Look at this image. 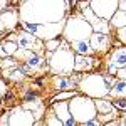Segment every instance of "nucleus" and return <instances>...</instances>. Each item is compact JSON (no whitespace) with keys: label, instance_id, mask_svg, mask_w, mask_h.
Instances as JSON below:
<instances>
[{"label":"nucleus","instance_id":"nucleus-35","mask_svg":"<svg viewBox=\"0 0 126 126\" xmlns=\"http://www.w3.org/2000/svg\"><path fill=\"white\" fill-rule=\"evenodd\" d=\"M118 10H123V12H126V0H119V5H118Z\"/></svg>","mask_w":126,"mask_h":126},{"label":"nucleus","instance_id":"nucleus-5","mask_svg":"<svg viewBox=\"0 0 126 126\" xmlns=\"http://www.w3.org/2000/svg\"><path fill=\"white\" fill-rule=\"evenodd\" d=\"M64 25H66L64 19L59 20V22H47V24H35V22L20 20V27L24 30H27V32H30V34H34L40 40H49V39L62 35Z\"/></svg>","mask_w":126,"mask_h":126},{"label":"nucleus","instance_id":"nucleus-25","mask_svg":"<svg viewBox=\"0 0 126 126\" xmlns=\"http://www.w3.org/2000/svg\"><path fill=\"white\" fill-rule=\"evenodd\" d=\"M114 118H118L116 109H113V111H109V113H103V116H99V121H101V125H106L108 121H111V119H114Z\"/></svg>","mask_w":126,"mask_h":126},{"label":"nucleus","instance_id":"nucleus-36","mask_svg":"<svg viewBox=\"0 0 126 126\" xmlns=\"http://www.w3.org/2000/svg\"><path fill=\"white\" fill-rule=\"evenodd\" d=\"M7 2H9V0H0V12L7 7Z\"/></svg>","mask_w":126,"mask_h":126},{"label":"nucleus","instance_id":"nucleus-7","mask_svg":"<svg viewBox=\"0 0 126 126\" xmlns=\"http://www.w3.org/2000/svg\"><path fill=\"white\" fill-rule=\"evenodd\" d=\"M79 7H81V10H82V17L93 25L94 32H104V34H109V27H111L109 20L101 19L99 15H96L94 10L89 7V2H82V3H79Z\"/></svg>","mask_w":126,"mask_h":126},{"label":"nucleus","instance_id":"nucleus-18","mask_svg":"<svg viewBox=\"0 0 126 126\" xmlns=\"http://www.w3.org/2000/svg\"><path fill=\"white\" fill-rule=\"evenodd\" d=\"M109 24H111L113 27H116V29L125 27L126 25V12H123V10H116V12L113 14V17L109 19Z\"/></svg>","mask_w":126,"mask_h":126},{"label":"nucleus","instance_id":"nucleus-14","mask_svg":"<svg viewBox=\"0 0 126 126\" xmlns=\"http://www.w3.org/2000/svg\"><path fill=\"white\" fill-rule=\"evenodd\" d=\"M109 96L113 97H126V79H116L109 87Z\"/></svg>","mask_w":126,"mask_h":126},{"label":"nucleus","instance_id":"nucleus-30","mask_svg":"<svg viewBox=\"0 0 126 126\" xmlns=\"http://www.w3.org/2000/svg\"><path fill=\"white\" fill-rule=\"evenodd\" d=\"M99 125H101V121H99V119H96V118L87 119L86 123H84V126H99Z\"/></svg>","mask_w":126,"mask_h":126},{"label":"nucleus","instance_id":"nucleus-16","mask_svg":"<svg viewBox=\"0 0 126 126\" xmlns=\"http://www.w3.org/2000/svg\"><path fill=\"white\" fill-rule=\"evenodd\" d=\"M27 66H29L32 71H37L39 67H42V64H44V59H42V56H40V52H32L30 50L29 56L25 57V61H24Z\"/></svg>","mask_w":126,"mask_h":126},{"label":"nucleus","instance_id":"nucleus-13","mask_svg":"<svg viewBox=\"0 0 126 126\" xmlns=\"http://www.w3.org/2000/svg\"><path fill=\"white\" fill-rule=\"evenodd\" d=\"M71 49H72L76 54H84V56H91V54L94 52V49L91 47L89 39H86V40H74V42H71Z\"/></svg>","mask_w":126,"mask_h":126},{"label":"nucleus","instance_id":"nucleus-23","mask_svg":"<svg viewBox=\"0 0 126 126\" xmlns=\"http://www.w3.org/2000/svg\"><path fill=\"white\" fill-rule=\"evenodd\" d=\"M76 94H78L76 91H62V93H57L54 96V101H67L71 97H74Z\"/></svg>","mask_w":126,"mask_h":126},{"label":"nucleus","instance_id":"nucleus-8","mask_svg":"<svg viewBox=\"0 0 126 126\" xmlns=\"http://www.w3.org/2000/svg\"><path fill=\"white\" fill-rule=\"evenodd\" d=\"M119 0H89V7L94 10V14L101 19L109 20L113 14L118 10Z\"/></svg>","mask_w":126,"mask_h":126},{"label":"nucleus","instance_id":"nucleus-10","mask_svg":"<svg viewBox=\"0 0 126 126\" xmlns=\"http://www.w3.org/2000/svg\"><path fill=\"white\" fill-rule=\"evenodd\" d=\"M0 20H2V24L5 25V29L14 30L20 24V14H19V10L14 9V7H5V9L0 12Z\"/></svg>","mask_w":126,"mask_h":126},{"label":"nucleus","instance_id":"nucleus-15","mask_svg":"<svg viewBox=\"0 0 126 126\" xmlns=\"http://www.w3.org/2000/svg\"><path fill=\"white\" fill-rule=\"evenodd\" d=\"M54 113L57 114L62 121H66V119H69V118L72 116L71 114V111H69V99L67 101H59V103H54Z\"/></svg>","mask_w":126,"mask_h":126},{"label":"nucleus","instance_id":"nucleus-24","mask_svg":"<svg viewBox=\"0 0 126 126\" xmlns=\"http://www.w3.org/2000/svg\"><path fill=\"white\" fill-rule=\"evenodd\" d=\"M24 76H25V72H24L19 66H15V67L10 71L9 79H12V81H22V79H24Z\"/></svg>","mask_w":126,"mask_h":126},{"label":"nucleus","instance_id":"nucleus-32","mask_svg":"<svg viewBox=\"0 0 126 126\" xmlns=\"http://www.w3.org/2000/svg\"><path fill=\"white\" fill-rule=\"evenodd\" d=\"M119 79H126V66L125 67H119L118 69V74H116Z\"/></svg>","mask_w":126,"mask_h":126},{"label":"nucleus","instance_id":"nucleus-11","mask_svg":"<svg viewBox=\"0 0 126 126\" xmlns=\"http://www.w3.org/2000/svg\"><path fill=\"white\" fill-rule=\"evenodd\" d=\"M89 42H91V47L94 49V52H106L109 47V37L104 32H93L89 37Z\"/></svg>","mask_w":126,"mask_h":126},{"label":"nucleus","instance_id":"nucleus-17","mask_svg":"<svg viewBox=\"0 0 126 126\" xmlns=\"http://www.w3.org/2000/svg\"><path fill=\"white\" fill-rule=\"evenodd\" d=\"M111 64H114L118 69L119 67H125L126 66V47H119L113 52V56L109 59Z\"/></svg>","mask_w":126,"mask_h":126},{"label":"nucleus","instance_id":"nucleus-27","mask_svg":"<svg viewBox=\"0 0 126 126\" xmlns=\"http://www.w3.org/2000/svg\"><path fill=\"white\" fill-rule=\"evenodd\" d=\"M113 104L116 109H121V111H126V99L125 97H114Z\"/></svg>","mask_w":126,"mask_h":126},{"label":"nucleus","instance_id":"nucleus-2","mask_svg":"<svg viewBox=\"0 0 126 126\" xmlns=\"http://www.w3.org/2000/svg\"><path fill=\"white\" fill-rule=\"evenodd\" d=\"M69 111L76 118L79 125H84L87 119H93L97 116L96 103L93 101L91 96L86 94H76L74 97L69 99Z\"/></svg>","mask_w":126,"mask_h":126},{"label":"nucleus","instance_id":"nucleus-12","mask_svg":"<svg viewBox=\"0 0 126 126\" xmlns=\"http://www.w3.org/2000/svg\"><path fill=\"white\" fill-rule=\"evenodd\" d=\"M94 66H96V61L91 57V56L76 54V57H74V71L84 72V71H91Z\"/></svg>","mask_w":126,"mask_h":126},{"label":"nucleus","instance_id":"nucleus-9","mask_svg":"<svg viewBox=\"0 0 126 126\" xmlns=\"http://www.w3.org/2000/svg\"><path fill=\"white\" fill-rule=\"evenodd\" d=\"M34 123H35V116L27 108L20 106V108H14L10 111L9 125H34Z\"/></svg>","mask_w":126,"mask_h":126},{"label":"nucleus","instance_id":"nucleus-4","mask_svg":"<svg viewBox=\"0 0 126 126\" xmlns=\"http://www.w3.org/2000/svg\"><path fill=\"white\" fill-rule=\"evenodd\" d=\"M74 57L76 52L72 49H69L67 40L50 54L49 62H50V71L56 74H69L74 71Z\"/></svg>","mask_w":126,"mask_h":126},{"label":"nucleus","instance_id":"nucleus-6","mask_svg":"<svg viewBox=\"0 0 126 126\" xmlns=\"http://www.w3.org/2000/svg\"><path fill=\"white\" fill-rule=\"evenodd\" d=\"M109 84L106 82L104 76L101 74H89L79 81V89L82 94L91 97H106L109 96Z\"/></svg>","mask_w":126,"mask_h":126},{"label":"nucleus","instance_id":"nucleus-22","mask_svg":"<svg viewBox=\"0 0 126 126\" xmlns=\"http://www.w3.org/2000/svg\"><path fill=\"white\" fill-rule=\"evenodd\" d=\"M17 62L19 61H17L15 56H5V57L0 59V67L2 69H12V67H15V66H19Z\"/></svg>","mask_w":126,"mask_h":126},{"label":"nucleus","instance_id":"nucleus-34","mask_svg":"<svg viewBox=\"0 0 126 126\" xmlns=\"http://www.w3.org/2000/svg\"><path fill=\"white\" fill-rule=\"evenodd\" d=\"M108 72L114 76V74H118V67L114 66V64H111V62H109V66H108Z\"/></svg>","mask_w":126,"mask_h":126},{"label":"nucleus","instance_id":"nucleus-3","mask_svg":"<svg viewBox=\"0 0 126 126\" xmlns=\"http://www.w3.org/2000/svg\"><path fill=\"white\" fill-rule=\"evenodd\" d=\"M94 32L93 25L87 22L82 15H72L69 17L64 30H62V37L67 42H74V40H86L91 37V34Z\"/></svg>","mask_w":126,"mask_h":126},{"label":"nucleus","instance_id":"nucleus-19","mask_svg":"<svg viewBox=\"0 0 126 126\" xmlns=\"http://www.w3.org/2000/svg\"><path fill=\"white\" fill-rule=\"evenodd\" d=\"M96 109L97 113H109V111H113V109H116L114 108V104H113V101H106L104 97H96Z\"/></svg>","mask_w":126,"mask_h":126},{"label":"nucleus","instance_id":"nucleus-20","mask_svg":"<svg viewBox=\"0 0 126 126\" xmlns=\"http://www.w3.org/2000/svg\"><path fill=\"white\" fill-rule=\"evenodd\" d=\"M74 84H76V82L71 78H67V76H59V78L54 79V87L59 89V91H62V89H71Z\"/></svg>","mask_w":126,"mask_h":126},{"label":"nucleus","instance_id":"nucleus-1","mask_svg":"<svg viewBox=\"0 0 126 126\" xmlns=\"http://www.w3.org/2000/svg\"><path fill=\"white\" fill-rule=\"evenodd\" d=\"M67 10L66 0H25L20 3V20L47 24L64 19Z\"/></svg>","mask_w":126,"mask_h":126},{"label":"nucleus","instance_id":"nucleus-29","mask_svg":"<svg viewBox=\"0 0 126 126\" xmlns=\"http://www.w3.org/2000/svg\"><path fill=\"white\" fill-rule=\"evenodd\" d=\"M118 37H119V40H121V42H125V44H126V25L118 29Z\"/></svg>","mask_w":126,"mask_h":126},{"label":"nucleus","instance_id":"nucleus-37","mask_svg":"<svg viewBox=\"0 0 126 126\" xmlns=\"http://www.w3.org/2000/svg\"><path fill=\"white\" fill-rule=\"evenodd\" d=\"M7 56V52H5V49H3V46L0 44V57H5Z\"/></svg>","mask_w":126,"mask_h":126},{"label":"nucleus","instance_id":"nucleus-26","mask_svg":"<svg viewBox=\"0 0 126 126\" xmlns=\"http://www.w3.org/2000/svg\"><path fill=\"white\" fill-rule=\"evenodd\" d=\"M44 123H46V125H50V126H61V125H64V121H62L56 113H54V114H50Z\"/></svg>","mask_w":126,"mask_h":126},{"label":"nucleus","instance_id":"nucleus-21","mask_svg":"<svg viewBox=\"0 0 126 126\" xmlns=\"http://www.w3.org/2000/svg\"><path fill=\"white\" fill-rule=\"evenodd\" d=\"M66 42V39H62L61 35L59 37H54V39H49V40H44V47L46 50H50V52H54V50H57L62 44Z\"/></svg>","mask_w":126,"mask_h":126},{"label":"nucleus","instance_id":"nucleus-33","mask_svg":"<svg viewBox=\"0 0 126 126\" xmlns=\"http://www.w3.org/2000/svg\"><path fill=\"white\" fill-rule=\"evenodd\" d=\"M7 91H9V87L5 86V82L0 79V96H3V94H7Z\"/></svg>","mask_w":126,"mask_h":126},{"label":"nucleus","instance_id":"nucleus-31","mask_svg":"<svg viewBox=\"0 0 126 126\" xmlns=\"http://www.w3.org/2000/svg\"><path fill=\"white\" fill-rule=\"evenodd\" d=\"M9 118H10V111L3 113L2 118H0V125H9Z\"/></svg>","mask_w":126,"mask_h":126},{"label":"nucleus","instance_id":"nucleus-28","mask_svg":"<svg viewBox=\"0 0 126 126\" xmlns=\"http://www.w3.org/2000/svg\"><path fill=\"white\" fill-rule=\"evenodd\" d=\"M34 99H37V93L32 91V89H29V91L24 94V101H34Z\"/></svg>","mask_w":126,"mask_h":126}]
</instances>
